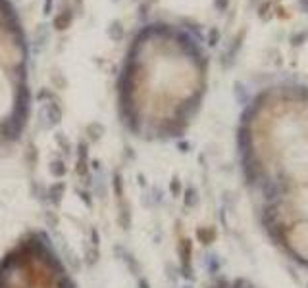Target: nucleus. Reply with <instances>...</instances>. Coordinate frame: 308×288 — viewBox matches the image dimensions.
<instances>
[{
	"instance_id": "1",
	"label": "nucleus",
	"mask_w": 308,
	"mask_h": 288,
	"mask_svg": "<svg viewBox=\"0 0 308 288\" xmlns=\"http://www.w3.org/2000/svg\"><path fill=\"white\" fill-rule=\"evenodd\" d=\"M245 181L258 200L308 186V92L266 96L253 110L241 142Z\"/></svg>"
},
{
	"instance_id": "2",
	"label": "nucleus",
	"mask_w": 308,
	"mask_h": 288,
	"mask_svg": "<svg viewBox=\"0 0 308 288\" xmlns=\"http://www.w3.org/2000/svg\"><path fill=\"white\" fill-rule=\"evenodd\" d=\"M200 90L198 62L181 46H168L127 75L121 90L125 121L148 139L172 137L189 121Z\"/></svg>"
},
{
	"instance_id": "3",
	"label": "nucleus",
	"mask_w": 308,
	"mask_h": 288,
	"mask_svg": "<svg viewBox=\"0 0 308 288\" xmlns=\"http://www.w3.org/2000/svg\"><path fill=\"white\" fill-rule=\"evenodd\" d=\"M0 288H75V284L54 248L41 235H33L0 259Z\"/></svg>"
},
{
	"instance_id": "4",
	"label": "nucleus",
	"mask_w": 308,
	"mask_h": 288,
	"mask_svg": "<svg viewBox=\"0 0 308 288\" xmlns=\"http://www.w3.org/2000/svg\"><path fill=\"white\" fill-rule=\"evenodd\" d=\"M208 288H256L254 284L243 280V278H221L218 282H214Z\"/></svg>"
}]
</instances>
